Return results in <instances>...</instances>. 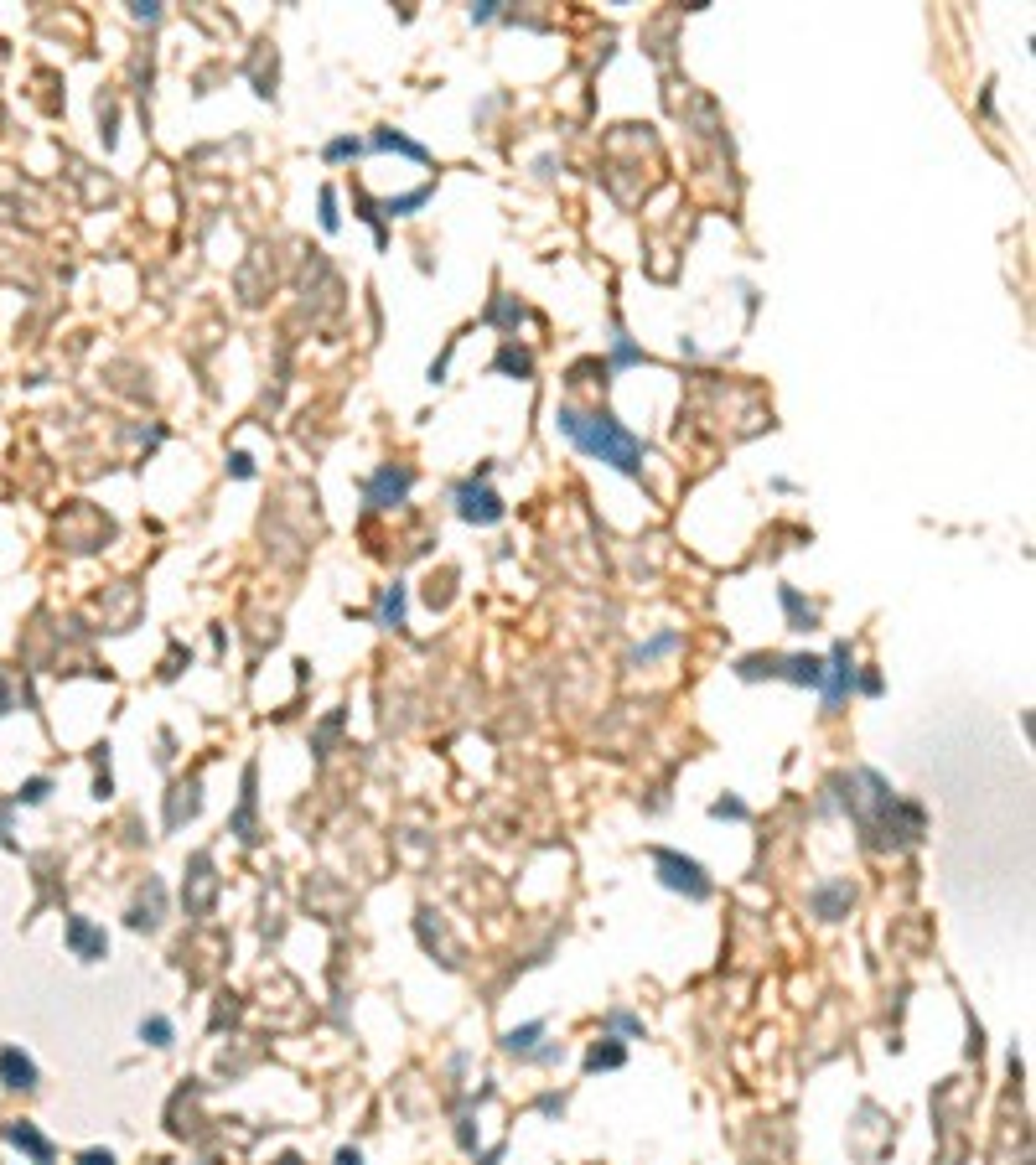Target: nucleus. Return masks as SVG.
Wrapping results in <instances>:
<instances>
[{
    "instance_id": "nucleus-1",
    "label": "nucleus",
    "mask_w": 1036,
    "mask_h": 1165,
    "mask_svg": "<svg viewBox=\"0 0 1036 1165\" xmlns=\"http://www.w3.org/2000/svg\"><path fill=\"white\" fill-rule=\"evenodd\" d=\"M555 425L576 451H586L591 461H606L622 477H643V441L622 425L616 415H580V409L560 405L555 409Z\"/></svg>"
},
{
    "instance_id": "nucleus-2",
    "label": "nucleus",
    "mask_w": 1036,
    "mask_h": 1165,
    "mask_svg": "<svg viewBox=\"0 0 1036 1165\" xmlns=\"http://www.w3.org/2000/svg\"><path fill=\"white\" fill-rule=\"evenodd\" d=\"M648 860H653L658 870V886L664 891H679V896H689V902H705L710 891H715V880H710V870L695 860V855H679V850H648Z\"/></svg>"
},
{
    "instance_id": "nucleus-3",
    "label": "nucleus",
    "mask_w": 1036,
    "mask_h": 1165,
    "mask_svg": "<svg viewBox=\"0 0 1036 1165\" xmlns=\"http://www.w3.org/2000/svg\"><path fill=\"white\" fill-rule=\"evenodd\" d=\"M487 472H493V467H482V472L477 477H467V482H457V492H451V503H457V518L461 524H477V528H493L503 518V498L498 492H493V487H487Z\"/></svg>"
},
{
    "instance_id": "nucleus-4",
    "label": "nucleus",
    "mask_w": 1036,
    "mask_h": 1165,
    "mask_svg": "<svg viewBox=\"0 0 1036 1165\" xmlns=\"http://www.w3.org/2000/svg\"><path fill=\"white\" fill-rule=\"evenodd\" d=\"M409 487H415V472H409V467H394V461H384L379 472L368 477L363 498H368V508H399V503L409 498Z\"/></svg>"
},
{
    "instance_id": "nucleus-5",
    "label": "nucleus",
    "mask_w": 1036,
    "mask_h": 1165,
    "mask_svg": "<svg viewBox=\"0 0 1036 1165\" xmlns=\"http://www.w3.org/2000/svg\"><path fill=\"white\" fill-rule=\"evenodd\" d=\"M855 674H860V668H855L850 642H835V648H829V658H824V684H819V694H824L829 710H835L845 694L855 689Z\"/></svg>"
},
{
    "instance_id": "nucleus-6",
    "label": "nucleus",
    "mask_w": 1036,
    "mask_h": 1165,
    "mask_svg": "<svg viewBox=\"0 0 1036 1165\" xmlns=\"http://www.w3.org/2000/svg\"><path fill=\"white\" fill-rule=\"evenodd\" d=\"M0 1135H6V1145H11V1150L27 1155L31 1165H53V1139L42 1135L31 1119H6V1129H0Z\"/></svg>"
},
{
    "instance_id": "nucleus-7",
    "label": "nucleus",
    "mask_w": 1036,
    "mask_h": 1165,
    "mask_svg": "<svg viewBox=\"0 0 1036 1165\" xmlns=\"http://www.w3.org/2000/svg\"><path fill=\"white\" fill-rule=\"evenodd\" d=\"M63 938H67V948H73V953H79L83 964H99V958L109 953V938H104V928H93L89 916H67Z\"/></svg>"
},
{
    "instance_id": "nucleus-8",
    "label": "nucleus",
    "mask_w": 1036,
    "mask_h": 1165,
    "mask_svg": "<svg viewBox=\"0 0 1036 1165\" xmlns=\"http://www.w3.org/2000/svg\"><path fill=\"white\" fill-rule=\"evenodd\" d=\"M0 1083L11 1087V1093H31L42 1083V1073L21 1047H0Z\"/></svg>"
},
{
    "instance_id": "nucleus-9",
    "label": "nucleus",
    "mask_w": 1036,
    "mask_h": 1165,
    "mask_svg": "<svg viewBox=\"0 0 1036 1165\" xmlns=\"http://www.w3.org/2000/svg\"><path fill=\"white\" fill-rule=\"evenodd\" d=\"M850 902H855V886H850V880H829V886H813V891H809L813 916H824V922H840V916L850 912Z\"/></svg>"
},
{
    "instance_id": "nucleus-10",
    "label": "nucleus",
    "mask_w": 1036,
    "mask_h": 1165,
    "mask_svg": "<svg viewBox=\"0 0 1036 1165\" xmlns=\"http://www.w3.org/2000/svg\"><path fill=\"white\" fill-rule=\"evenodd\" d=\"M616 1067H628V1047H622L616 1036H602V1041H591V1051H586V1073H616Z\"/></svg>"
},
{
    "instance_id": "nucleus-11",
    "label": "nucleus",
    "mask_w": 1036,
    "mask_h": 1165,
    "mask_svg": "<svg viewBox=\"0 0 1036 1165\" xmlns=\"http://www.w3.org/2000/svg\"><path fill=\"white\" fill-rule=\"evenodd\" d=\"M544 1036V1021H529V1025H513V1031H503V1051L508 1057H534V1041Z\"/></svg>"
},
{
    "instance_id": "nucleus-12",
    "label": "nucleus",
    "mask_w": 1036,
    "mask_h": 1165,
    "mask_svg": "<svg viewBox=\"0 0 1036 1165\" xmlns=\"http://www.w3.org/2000/svg\"><path fill=\"white\" fill-rule=\"evenodd\" d=\"M368 145H373V151H399V156H409V161H431V151H425L420 140H409V135H399V130H379Z\"/></svg>"
},
{
    "instance_id": "nucleus-13",
    "label": "nucleus",
    "mask_w": 1036,
    "mask_h": 1165,
    "mask_svg": "<svg viewBox=\"0 0 1036 1165\" xmlns=\"http://www.w3.org/2000/svg\"><path fill=\"white\" fill-rule=\"evenodd\" d=\"M493 368H498V373H518V379H529V373H534V358H529V347H518V342H503L498 358H493Z\"/></svg>"
},
{
    "instance_id": "nucleus-14",
    "label": "nucleus",
    "mask_w": 1036,
    "mask_h": 1165,
    "mask_svg": "<svg viewBox=\"0 0 1036 1165\" xmlns=\"http://www.w3.org/2000/svg\"><path fill=\"white\" fill-rule=\"evenodd\" d=\"M405 606H409L405 586H384V596H379V627H405Z\"/></svg>"
},
{
    "instance_id": "nucleus-15",
    "label": "nucleus",
    "mask_w": 1036,
    "mask_h": 1165,
    "mask_svg": "<svg viewBox=\"0 0 1036 1165\" xmlns=\"http://www.w3.org/2000/svg\"><path fill=\"white\" fill-rule=\"evenodd\" d=\"M777 596H783V612H787V622H793V632H809V627H819V612H813V606H803V596L793 586H783L777 590Z\"/></svg>"
},
{
    "instance_id": "nucleus-16",
    "label": "nucleus",
    "mask_w": 1036,
    "mask_h": 1165,
    "mask_svg": "<svg viewBox=\"0 0 1036 1165\" xmlns=\"http://www.w3.org/2000/svg\"><path fill=\"white\" fill-rule=\"evenodd\" d=\"M431 192H435V187H415V192H405V197H389V202H384V212H389V218H409L415 208H425V202H431Z\"/></svg>"
},
{
    "instance_id": "nucleus-17",
    "label": "nucleus",
    "mask_w": 1036,
    "mask_h": 1165,
    "mask_svg": "<svg viewBox=\"0 0 1036 1165\" xmlns=\"http://www.w3.org/2000/svg\"><path fill=\"white\" fill-rule=\"evenodd\" d=\"M674 648H679V632H674V627H664V632H658V637H653V642H643V648H638V653H632V663H653V658L674 653Z\"/></svg>"
},
{
    "instance_id": "nucleus-18",
    "label": "nucleus",
    "mask_w": 1036,
    "mask_h": 1165,
    "mask_svg": "<svg viewBox=\"0 0 1036 1165\" xmlns=\"http://www.w3.org/2000/svg\"><path fill=\"white\" fill-rule=\"evenodd\" d=\"M140 1041H145V1047H171V1021H166V1015H145V1021H140Z\"/></svg>"
},
{
    "instance_id": "nucleus-19",
    "label": "nucleus",
    "mask_w": 1036,
    "mask_h": 1165,
    "mask_svg": "<svg viewBox=\"0 0 1036 1165\" xmlns=\"http://www.w3.org/2000/svg\"><path fill=\"white\" fill-rule=\"evenodd\" d=\"M182 793H187V798H171V813H166V824H171V829H177L182 819H192V813L202 808V798H197V783H187Z\"/></svg>"
},
{
    "instance_id": "nucleus-20",
    "label": "nucleus",
    "mask_w": 1036,
    "mask_h": 1165,
    "mask_svg": "<svg viewBox=\"0 0 1036 1165\" xmlns=\"http://www.w3.org/2000/svg\"><path fill=\"white\" fill-rule=\"evenodd\" d=\"M628 363H643V353H638V347H632V337L622 327L612 332V368H628Z\"/></svg>"
},
{
    "instance_id": "nucleus-21",
    "label": "nucleus",
    "mask_w": 1036,
    "mask_h": 1165,
    "mask_svg": "<svg viewBox=\"0 0 1036 1165\" xmlns=\"http://www.w3.org/2000/svg\"><path fill=\"white\" fill-rule=\"evenodd\" d=\"M710 819H731V824H747L751 808H747L741 798H715V803H710Z\"/></svg>"
},
{
    "instance_id": "nucleus-22",
    "label": "nucleus",
    "mask_w": 1036,
    "mask_h": 1165,
    "mask_svg": "<svg viewBox=\"0 0 1036 1165\" xmlns=\"http://www.w3.org/2000/svg\"><path fill=\"white\" fill-rule=\"evenodd\" d=\"M363 151H368V140H358V135H342V140H332L322 156H327V161H347V156H363Z\"/></svg>"
},
{
    "instance_id": "nucleus-23",
    "label": "nucleus",
    "mask_w": 1036,
    "mask_h": 1165,
    "mask_svg": "<svg viewBox=\"0 0 1036 1165\" xmlns=\"http://www.w3.org/2000/svg\"><path fill=\"white\" fill-rule=\"evenodd\" d=\"M487 322H498V327H518V322H524V306L503 296V301L493 306V311H487Z\"/></svg>"
},
{
    "instance_id": "nucleus-24",
    "label": "nucleus",
    "mask_w": 1036,
    "mask_h": 1165,
    "mask_svg": "<svg viewBox=\"0 0 1036 1165\" xmlns=\"http://www.w3.org/2000/svg\"><path fill=\"white\" fill-rule=\"evenodd\" d=\"M606 1031H622V1036H643V1021H638V1015H628V1010H612V1015H606Z\"/></svg>"
},
{
    "instance_id": "nucleus-25",
    "label": "nucleus",
    "mask_w": 1036,
    "mask_h": 1165,
    "mask_svg": "<svg viewBox=\"0 0 1036 1165\" xmlns=\"http://www.w3.org/2000/svg\"><path fill=\"white\" fill-rule=\"evenodd\" d=\"M322 228H327V234H337V228H342V218H337V192H332V187H322Z\"/></svg>"
},
{
    "instance_id": "nucleus-26",
    "label": "nucleus",
    "mask_w": 1036,
    "mask_h": 1165,
    "mask_svg": "<svg viewBox=\"0 0 1036 1165\" xmlns=\"http://www.w3.org/2000/svg\"><path fill=\"white\" fill-rule=\"evenodd\" d=\"M47 793H53V783H47V777H31V783L16 793V803H47Z\"/></svg>"
},
{
    "instance_id": "nucleus-27",
    "label": "nucleus",
    "mask_w": 1036,
    "mask_h": 1165,
    "mask_svg": "<svg viewBox=\"0 0 1036 1165\" xmlns=\"http://www.w3.org/2000/svg\"><path fill=\"white\" fill-rule=\"evenodd\" d=\"M228 477H238V482H250V477H254L250 451H234V456H228Z\"/></svg>"
},
{
    "instance_id": "nucleus-28",
    "label": "nucleus",
    "mask_w": 1036,
    "mask_h": 1165,
    "mask_svg": "<svg viewBox=\"0 0 1036 1165\" xmlns=\"http://www.w3.org/2000/svg\"><path fill=\"white\" fill-rule=\"evenodd\" d=\"M855 689H860V694H881V674H876V668L855 674Z\"/></svg>"
},
{
    "instance_id": "nucleus-29",
    "label": "nucleus",
    "mask_w": 1036,
    "mask_h": 1165,
    "mask_svg": "<svg viewBox=\"0 0 1036 1165\" xmlns=\"http://www.w3.org/2000/svg\"><path fill=\"white\" fill-rule=\"evenodd\" d=\"M79 1165H119V1160H115V1150H83Z\"/></svg>"
},
{
    "instance_id": "nucleus-30",
    "label": "nucleus",
    "mask_w": 1036,
    "mask_h": 1165,
    "mask_svg": "<svg viewBox=\"0 0 1036 1165\" xmlns=\"http://www.w3.org/2000/svg\"><path fill=\"white\" fill-rule=\"evenodd\" d=\"M539 1113H550V1119H560V1113H565V1098H560V1093H544V1098H539Z\"/></svg>"
},
{
    "instance_id": "nucleus-31",
    "label": "nucleus",
    "mask_w": 1036,
    "mask_h": 1165,
    "mask_svg": "<svg viewBox=\"0 0 1036 1165\" xmlns=\"http://www.w3.org/2000/svg\"><path fill=\"white\" fill-rule=\"evenodd\" d=\"M498 16V0H477L472 6V21H493Z\"/></svg>"
},
{
    "instance_id": "nucleus-32",
    "label": "nucleus",
    "mask_w": 1036,
    "mask_h": 1165,
    "mask_svg": "<svg viewBox=\"0 0 1036 1165\" xmlns=\"http://www.w3.org/2000/svg\"><path fill=\"white\" fill-rule=\"evenodd\" d=\"M130 11L140 16V21H156V16H161V6H151V0H145V6H130Z\"/></svg>"
},
{
    "instance_id": "nucleus-33",
    "label": "nucleus",
    "mask_w": 1036,
    "mask_h": 1165,
    "mask_svg": "<svg viewBox=\"0 0 1036 1165\" xmlns=\"http://www.w3.org/2000/svg\"><path fill=\"white\" fill-rule=\"evenodd\" d=\"M337 1165H363V1155H358L353 1145H347V1150H337Z\"/></svg>"
},
{
    "instance_id": "nucleus-34",
    "label": "nucleus",
    "mask_w": 1036,
    "mask_h": 1165,
    "mask_svg": "<svg viewBox=\"0 0 1036 1165\" xmlns=\"http://www.w3.org/2000/svg\"><path fill=\"white\" fill-rule=\"evenodd\" d=\"M498 1160H503V1150H487L482 1155V1165H498Z\"/></svg>"
}]
</instances>
